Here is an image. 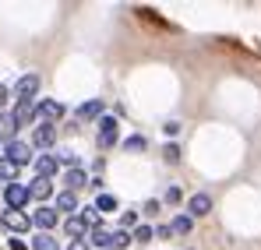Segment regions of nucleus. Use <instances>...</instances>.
I'll list each match as a JSON object with an SVG mask.
<instances>
[{
	"label": "nucleus",
	"mask_w": 261,
	"mask_h": 250,
	"mask_svg": "<svg viewBox=\"0 0 261 250\" xmlns=\"http://www.w3.org/2000/svg\"><path fill=\"white\" fill-rule=\"evenodd\" d=\"M4 159L7 162H14V166L21 169V166H29V162H36V155H32V148L25 145V141H11V145H4Z\"/></svg>",
	"instance_id": "f257e3e1"
},
{
	"label": "nucleus",
	"mask_w": 261,
	"mask_h": 250,
	"mask_svg": "<svg viewBox=\"0 0 261 250\" xmlns=\"http://www.w3.org/2000/svg\"><path fill=\"white\" fill-rule=\"evenodd\" d=\"M4 201H7L11 211H25V205H29L32 198H29V187H25V183H7V187H4Z\"/></svg>",
	"instance_id": "f03ea898"
},
{
	"label": "nucleus",
	"mask_w": 261,
	"mask_h": 250,
	"mask_svg": "<svg viewBox=\"0 0 261 250\" xmlns=\"http://www.w3.org/2000/svg\"><path fill=\"white\" fill-rule=\"evenodd\" d=\"M120 137V124L117 117H99V148H113Z\"/></svg>",
	"instance_id": "7ed1b4c3"
},
{
	"label": "nucleus",
	"mask_w": 261,
	"mask_h": 250,
	"mask_svg": "<svg viewBox=\"0 0 261 250\" xmlns=\"http://www.w3.org/2000/svg\"><path fill=\"white\" fill-rule=\"evenodd\" d=\"M36 92H39V74H25L14 85V99L18 102H36Z\"/></svg>",
	"instance_id": "20e7f679"
},
{
	"label": "nucleus",
	"mask_w": 261,
	"mask_h": 250,
	"mask_svg": "<svg viewBox=\"0 0 261 250\" xmlns=\"http://www.w3.org/2000/svg\"><path fill=\"white\" fill-rule=\"evenodd\" d=\"M29 222H32V218H29V215H25V211H4V215H0V226H7V229H14V233H29Z\"/></svg>",
	"instance_id": "39448f33"
},
{
	"label": "nucleus",
	"mask_w": 261,
	"mask_h": 250,
	"mask_svg": "<svg viewBox=\"0 0 261 250\" xmlns=\"http://www.w3.org/2000/svg\"><path fill=\"white\" fill-rule=\"evenodd\" d=\"M64 117V102H53V99H46L36 106V120H60Z\"/></svg>",
	"instance_id": "423d86ee"
},
{
	"label": "nucleus",
	"mask_w": 261,
	"mask_h": 250,
	"mask_svg": "<svg viewBox=\"0 0 261 250\" xmlns=\"http://www.w3.org/2000/svg\"><path fill=\"white\" fill-rule=\"evenodd\" d=\"M53 194V180H43V176H36L32 183H29V198L32 201H46Z\"/></svg>",
	"instance_id": "0eeeda50"
},
{
	"label": "nucleus",
	"mask_w": 261,
	"mask_h": 250,
	"mask_svg": "<svg viewBox=\"0 0 261 250\" xmlns=\"http://www.w3.org/2000/svg\"><path fill=\"white\" fill-rule=\"evenodd\" d=\"M212 211V198L208 194H194L191 201H187V218H194V215H208Z\"/></svg>",
	"instance_id": "6e6552de"
},
{
	"label": "nucleus",
	"mask_w": 261,
	"mask_h": 250,
	"mask_svg": "<svg viewBox=\"0 0 261 250\" xmlns=\"http://www.w3.org/2000/svg\"><path fill=\"white\" fill-rule=\"evenodd\" d=\"M53 141H57L53 124H39V127H36V134H32V145H36V148H49Z\"/></svg>",
	"instance_id": "1a4fd4ad"
},
{
	"label": "nucleus",
	"mask_w": 261,
	"mask_h": 250,
	"mask_svg": "<svg viewBox=\"0 0 261 250\" xmlns=\"http://www.w3.org/2000/svg\"><path fill=\"white\" fill-rule=\"evenodd\" d=\"M14 134H18V124H14V117L0 109V145H11V141H14Z\"/></svg>",
	"instance_id": "9d476101"
},
{
	"label": "nucleus",
	"mask_w": 261,
	"mask_h": 250,
	"mask_svg": "<svg viewBox=\"0 0 261 250\" xmlns=\"http://www.w3.org/2000/svg\"><path fill=\"white\" fill-rule=\"evenodd\" d=\"M32 166H36V176H43V180H53V173H57V166H60V162H57V155H39Z\"/></svg>",
	"instance_id": "9b49d317"
},
{
	"label": "nucleus",
	"mask_w": 261,
	"mask_h": 250,
	"mask_svg": "<svg viewBox=\"0 0 261 250\" xmlns=\"http://www.w3.org/2000/svg\"><path fill=\"white\" fill-rule=\"evenodd\" d=\"M32 226H39L43 233H49V229L57 226V208H36V215H32Z\"/></svg>",
	"instance_id": "f8f14e48"
},
{
	"label": "nucleus",
	"mask_w": 261,
	"mask_h": 250,
	"mask_svg": "<svg viewBox=\"0 0 261 250\" xmlns=\"http://www.w3.org/2000/svg\"><path fill=\"white\" fill-rule=\"evenodd\" d=\"M11 117H14V124H18V127L32 124V120H36V102H18Z\"/></svg>",
	"instance_id": "ddd939ff"
},
{
	"label": "nucleus",
	"mask_w": 261,
	"mask_h": 250,
	"mask_svg": "<svg viewBox=\"0 0 261 250\" xmlns=\"http://www.w3.org/2000/svg\"><path fill=\"white\" fill-rule=\"evenodd\" d=\"M64 183H67V190H71V194H74L78 187H85V183H88V173H85V166L67 169V173H64Z\"/></svg>",
	"instance_id": "4468645a"
},
{
	"label": "nucleus",
	"mask_w": 261,
	"mask_h": 250,
	"mask_svg": "<svg viewBox=\"0 0 261 250\" xmlns=\"http://www.w3.org/2000/svg\"><path fill=\"white\" fill-rule=\"evenodd\" d=\"M99 117H102V102H99V99L78 106V120H99Z\"/></svg>",
	"instance_id": "2eb2a0df"
},
{
	"label": "nucleus",
	"mask_w": 261,
	"mask_h": 250,
	"mask_svg": "<svg viewBox=\"0 0 261 250\" xmlns=\"http://www.w3.org/2000/svg\"><path fill=\"white\" fill-rule=\"evenodd\" d=\"M74 208H78V198H74L71 190H60V194H57V215H60V211H64V215H71Z\"/></svg>",
	"instance_id": "dca6fc26"
},
{
	"label": "nucleus",
	"mask_w": 261,
	"mask_h": 250,
	"mask_svg": "<svg viewBox=\"0 0 261 250\" xmlns=\"http://www.w3.org/2000/svg\"><path fill=\"white\" fill-rule=\"evenodd\" d=\"M64 233L74 236V240H85V222H82V215H71V218L64 222Z\"/></svg>",
	"instance_id": "f3484780"
},
{
	"label": "nucleus",
	"mask_w": 261,
	"mask_h": 250,
	"mask_svg": "<svg viewBox=\"0 0 261 250\" xmlns=\"http://www.w3.org/2000/svg\"><path fill=\"white\" fill-rule=\"evenodd\" d=\"M191 226H194V218H187V215H176L173 222H170V233H173V236H187V233H191Z\"/></svg>",
	"instance_id": "a211bd4d"
},
{
	"label": "nucleus",
	"mask_w": 261,
	"mask_h": 250,
	"mask_svg": "<svg viewBox=\"0 0 261 250\" xmlns=\"http://www.w3.org/2000/svg\"><path fill=\"white\" fill-rule=\"evenodd\" d=\"M92 243L102 250H113V233L110 229H92Z\"/></svg>",
	"instance_id": "6ab92c4d"
},
{
	"label": "nucleus",
	"mask_w": 261,
	"mask_h": 250,
	"mask_svg": "<svg viewBox=\"0 0 261 250\" xmlns=\"http://www.w3.org/2000/svg\"><path fill=\"white\" fill-rule=\"evenodd\" d=\"M32 250H60V243H57V236H49V233H39V236L32 240Z\"/></svg>",
	"instance_id": "aec40b11"
},
{
	"label": "nucleus",
	"mask_w": 261,
	"mask_h": 250,
	"mask_svg": "<svg viewBox=\"0 0 261 250\" xmlns=\"http://www.w3.org/2000/svg\"><path fill=\"white\" fill-rule=\"evenodd\" d=\"M117 208H120V201H117L113 194H106V190H102V194L95 198V211H117Z\"/></svg>",
	"instance_id": "412c9836"
},
{
	"label": "nucleus",
	"mask_w": 261,
	"mask_h": 250,
	"mask_svg": "<svg viewBox=\"0 0 261 250\" xmlns=\"http://www.w3.org/2000/svg\"><path fill=\"white\" fill-rule=\"evenodd\" d=\"M130 240L145 247V243H152V240H155V233H152V226H138V229L130 233Z\"/></svg>",
	"instance_id": "4be33fe9"
},
{
	"label": "nucleus",
	"mask_w": 261,
	"mask_h": 250,
	"mask_svg": "<svg viewBox=\"0 0 261 250\" xmlns=\"http://www.w3.org/2000/svg\"><path fill=\"white\" fill-rule=\"evenodd\" d=\"M14 173H18V166H14V162H7V159L0 155V180H14Z\"/></svg>",
	"instance_id": "5701e85b"
},
{
	"label": "nucleus",
	"mask_w": 261,
	"mask_h": 250,
	"mask_svg": "<svg viewBox=\"0 0 261 250\" xmlns=\"http://www.w3.org/2000/svg\"><path fill=\"white\" fill-rule=\"evenodd\" d=\"M57 162H64V166H67V169H78V166H82L74 152H60V155H57Z\"/></svg>",
	"instance_id": "b1692460"
},
{
	"label": "nucleus",
	"mask_w": 261,
	"mask_h": 250,
	"mask_svg": "<svg viewBox=\"0 0 261 250\" xmlns=\"http://www.w3.org/2000/svg\"><path fill=\"white\" fill-rule=\"evenodd\" d=\"M130 243V233H124V229H117L113 233V250H124Z\"/></svg>",
	"instance_id": "393cba45"
},
{
	"label": "nucleus",
	"mask_w": 261,
	"mask_h": 250,
	"mask_svg": "<svg viewBox=\"0 0 261 250\" xmlns=\"http://www.w3.org/2000/svg\"><path fill=\"white\" fill-rule=\"evenodd\" d=\"M163 159H166V162H176V159H180V148H176L173 141H170V145L163 148Z\"/></svg>",
	"instance_id": "a878e982"
},
{
	"label": "nucleus",
	"mask_w": 261,
	"mask_h": 250,
	"mask_svg": "<svg viewBox=\"0 0 261 250\" xmlns=\"http://www.w3.org/2000/svg\"><path fill=\"white\" fill-rule=\"evenodd\" d=\"M124 148H130V152L145 148V137H141V134H134V137H127V141H124Z\"/></svg>",
	"instance_id": "bb28decb"
},
{
	"label": "nucleus",
	"mask_w": 261,
	"mask_h": 250,
	"mask_svg": "<svg viewBox=\"0 0 261 250\" xmlns=\"http://www.w3.org/2000/svg\"><path fill=\"white\" fill-rule=\"evenodd\" d=\"M163 205H180V190H176V187H170V190L163 194Z\"/></svg>",
	"instance_id": "cd10ccee"
},
{
	"label": "nucleus",
	"mask_w": 261,
	"mask_h": 250,
	"mask_svg": "<svg viewBox=\"0 0 261 250\" xmlns=\"http://www.w3.org/2000/svg\"><path fill=\"white\" fill-rule=\"evenodd\" d=\"M159 208H163V201H145V215H159Z\"/></svg>",
	"instance_id": "c85d7f7f"
},
{
	"label": "nucleus",
	"mask_w": 261,
	"mask_h": 250,
	"mask_svg": "<svg viewBox=\"0 0 261 250\" xmlns=\"http://www.w3.org/2000/svg\"><path fill=\"white\" fill-rule=\"evenodd\" d=\"M67 250H92V243H88V240H71Z\"/></svg>",
	"instance_id": "c756f323"
},
{
	"label": "nucleus",
	"mask_w": 261,
	"mask_h": 250,
	"mask_svg": "<svg viewBox=\"0 0 261 250\" xmlns=\"http://www.w3.org/2000/svg\"><path fill=\"white\" fill-rule=\"evenodd\" d=\"M152 233H155L159 240H170V236H173V233H170V226H159V229H152Z\"/></svg>",
	"instance_id": "7c9ffc66"
},
{
	"label": "nucleus",
	"mask_w": 261,
	"mask_h": 250,
	"mask_svg": "<svg viewBox=\"0 0 261 250\" xmlns=\"http://www.w3.org/2000/svg\"><path fill=\"white\" fill-rule=\"evenodd\" d=\"M176 130H180V124H173V120H170V124H163V134H166V137H173Z\"/></svg>",
	"instance_id": "2f4dec72"
},
{
	"label": "nucleus",
	"mask_w": 261,
	"mask_h": 250,
	"mask_svg": "<svg viewBox=\"0 0 261 250\" xmlns=\"http://www.w3.org/2000/svg\"><path fill=\"white\" fill-rule=\"evenodd\" d=\"M120 222H124V226H134V222H138V215H134V211H124V215H120Z\"/></svg>",
	"instance_id": "473e14b6"
},
{
	"label": "nucleus",
	"mask_w": 261,
	"mask_h": 250,
	"mask_svg": "<svg viewBox=\"0 0 261 250\" xmlns=\"http://www.w3.org/2000/svg\"><path fill=\"white\" fill-rule=\"evenodd\" d=\"M7 247H11V250H29V243H25V240H11Z\"/></svg>",
	"instance_id": "72a5a7b5"
},
{
	"label": "nucleus",
	"mask_w": 261,
	"mask_h": 250,
	"mask_svg": "<svg viewBox=\"0 0 261 250\" xmlns=\"http://www.w3.org/2000/svg\"><path fill=\"white\" fill-rule=\"evenodd\" d=\"M7 95H11V92H7V88L0 85V109H4V102H7Z\"/></svg>",
	"instance_id": "f704fd0d"
},
{
	"label": "nucleus",
	"mask_w": 261,
	"mask_h": 250,
	"mask_svg": "<svg viewBox=\"0 0 261 250\" xmlns=\"http://www.w3.org/2000/svg\"><path fill=\"white\" fill-rule=\"evenodd\" d=\"M0 155H4V145H0Z\"/></svg>",
	"instance_id": "c9c22d12"
}]
</instances>
